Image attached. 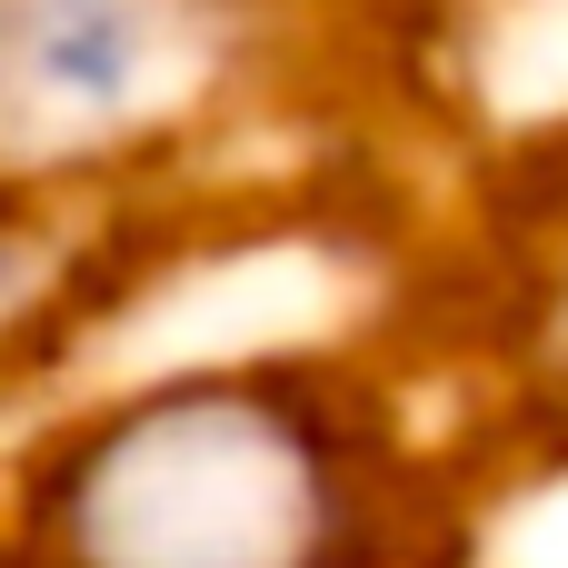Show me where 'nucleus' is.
I'll return each mask as SVG.
<instances>
[{
	"label": "nucleus",
	"mask_w": 568,
	"mask_h": 568,
	"mask_svg": "<svg viewBox=\"0 0 568 568\" xmlns=\"http://www.w3.org/2000/svg\"><path fill=\"white\" fill-rule=\"evenodd\" d=\"M40 568H389L369 439L290 379H180L90 429Z\"/></svg>",
	"instance_id": "f257e3e1"
},
{
	"label": "nucleus",
	"mask_w": 568,
	"mask_h": 568,
	"mask_svg": "<svg viewBox=\"0 0 568 568\" xmlns=\"http://www.w3.org/2000/svg\"><path fill=\"white\" fill-rule=\"evenodd\" d=\"M150 50L140 0H0V60L60 100H120Z\"/></svg>",
	"instance_id": "f03ea898"
}]
</instances>
